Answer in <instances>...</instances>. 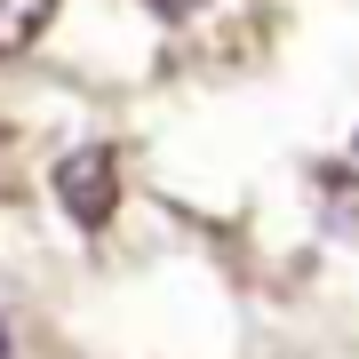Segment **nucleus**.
Returning a JSON list of instances; mask_svg holds the SVG:
<instances>
[{
    "label": "nucleus",
    "instance_id": "nucleus-1",
    "mask_svg": "<svg viewBox=\"0 0 359 359\" xmlns=\"http://www.w3.org/2000/svg\"><path fill=\"white\" fill-rule=\"evenodd\" d=\"M56 208L80 224V231H104L120 208V160L112 144H80V152L56 160Z\"/></svg>",
    "mask_w": 359,
    "mask_h": 359
},
{
    "label": "nucleus",
    "instance_id": "nucleus-2",
    "mask_svg": "<svg viewBox=\"0 0 359 359\" xmlns=\"http://www.w3.org/2000/svg\"><path fill=\"white\" fill-rule=\"evenodd\" d=\"M56 0H0V56H25L40 32H48Z\"/></svg>",
    "mask_w": 359,
    "mask_h": 359
},
{
    "label": "nucleus",
    "instance_id": "nucleus-3",
    "mask_svg": "<svg viewBox=\"0 0 359 359\" xmlns=\"http://www.w3.org/2000/svg\"><path fill=\"white\" fill-rule=\"evenodd\" d=\"M144 8H152V16H192L200 0H144Z\"/></svg>",
    "mask_w": 359,
    "mask_h": 359
},
{
    "label": "nucleus",
    "instance_id": "nucleus-4",
    "mask_svg": "<svg viewBox=\"0 0 359 359\" xmlns=\"http://www.w3.org/2000/svg\"><path fill=\"white\" fill-rule=\"evenodd\" d=\"M0 359H8V327H0Z\"/></svg>",
    "mask_w": 359,
    "mask_h": 359
}]
</instances>
